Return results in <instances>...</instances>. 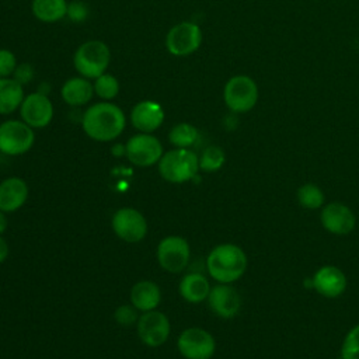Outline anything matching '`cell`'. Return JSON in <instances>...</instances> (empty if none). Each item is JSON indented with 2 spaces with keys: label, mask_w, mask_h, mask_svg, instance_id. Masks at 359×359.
<instances>
[{
  "label": "cell",
  "mask_w": 359,
  "mask_h": 359,
  "mask_svg": "<svg viewBox=\"0 0 359 359\" xmlns=\"http://www.w3.org/2000/svg\"><path fill=\"white\" fill-rule=\"evenodd\" d=\"M28 184L20 177H8L0 182V210L13 213L22 208L28 199Z\"/></svg>",
  "instance_id": "obj_18"
},
{
  "label": "cell",
  "mask_w": 359,
  "mask_h": 359,
  "mask_svg": "<svg viewBox=\"0 0 359 359\" xmlns=\"http://www.w3.org/2000/svg\"><path fill=\"white\" fill-rule=\"evenodd\" d=\"M94 93L104 101L114 100L119 93L118 79L111 73H102L94 80Z\"/></svg>",
  "instance_id": "obj_27"
},
{
  "label": "cell",
  "mask_w": 359,
  "mask_h": 359,
  "mask_svg": "<svg viewBox=\"0 0 359 359\" xmlns=\"http://www.w3.org/2000/svg\"><path fill=\"white\" fill-rule=\"evenodd\" d=\"M177 348L185 359H210L216 351V341L205 328L189 327L178 335Z\"/></svg>",
  "instance_id": "obj_9"
},
{
  "label": "cell",
  "mask_w": 359,
  "mask_h": 359,
  "mask_svg": "<svg viewBox=\"0 0 359 359\" xmlns=\"http://www.w3.org/2000/svg\"><path fill=\"white\" fill-rule=\"evenodd\" d=\"M210 287L212 286L205 275L199 272H189L181 278L178 292L185 302L201 303L208 299Z\"/></svg>",
  "instance_id": "obj_20"
},
{
  "label": "cell",
  "mask_w": 359,
  "mask_h": 359,
  "mask_svg": "<svg viewBox=\"0 0 359 359\" xmlns=\"http://www.w3.org/2000/svg\"><path fill=\"white\" fill-rule=\"evenodd\" d=\"M17 67L15 55L8 49H0V79L13 76Z\"/></svg>",
  "instance_id": "obj_30"
},
{
  "label": "cell",
  "mask_w": 359,
  "mask_h": 359,
  "mask_svg": "<svg viewBox=\"0 0 359 359\" xmlns=\"http://www.w3.org/2000/svg\"><path fill=\"white\" fill-rule=\"evenodd\" d=\"M320 222L328 233L335 236H345L355 229L356 216L348 205L341 202H331L321 208Z\"/></svg>",
  "instance_id": "obj_14"
},
{
  "label": "cell",
  "mask_w": 359,
  "mask_h": 359,
  "mask_svg": "<svg viewBox=\"0 0 359 359\" xmlns=\"http://www.w3.org/2000/svg\"><path fill=\"white\" fill-rule=\"evenodd\" d=\"M126 116L123 111L109 102H95L86 109L81 118V128L84 133L97 142L115 140L125 129Z\"/></svg>",
  "instance_id": "obj_1"
},
{
  "label": "cell",
  "mask_w": 359,
  "mask_h": 359,
  "mask_svg": "<svg viewBox=\"0 0 359 359\" xmlns=\"http://www.w3.org/2000/svg\"><path fill=\"white\" fill-rule=\"evenodd\" d=\"M311 286L323 297L337 299L346 290L348 280L339 268L334 265H324L314 272Z\"/></svg>",
  "instance_id": "obj_16"
},
{
  "label": "cell",
  "mask_w": 359,
  "mask_h": 359,
  "mask_svg": "<svg viewBox=\"0 0 359 359\" xmlns=\"http://www.w3.org/2000/svg\"><path fill=\"white\" fill-rule=\"evenodd\" d=\"M114 233L129 244L142 241L147 234V220L143 213L135 208L125 206L118 209L111 219Z\"/></svg>",
  "instance_id": "obj_10"
},
{
  "label": "cell",
  "mask_w": 359,
  "mask_h": 359,
  "mask_svg": "<svg viewBox=\"0 0 359 359\" xmlns=\"http://www.w3.org/2000/svg\"><path fill=\"white\" fill-rule=\"evenodd\" d=\"M223 98L231 112H248L255 107L258 101V87L255 81L248 76H233L224 86Z\"/></svg>",
  "instance_id": "obj_5"
},
{
  "label": "cell",
  "mask_w": 359,
  "mask_h": 359,
  "mask_svg": "<svg viewBox=\"0 0 359 359\" xmlns=\"http://www.w3.org/2000/svg\"><path fill=\"white\" fill-rule=\"evenodd\" d=\"M7 257H8V244H7V241L0 236V264L4 262Z\"/></svg>",
  "instance_id": "obj_33"
},
{
  "label": "cell",
  "mask_w": 359,
  "mask_h": 359,
  "mask_svg": "<svg viewBox=\"0 0 359 359\" xmlns=\"http://www.w3.org/2000/svg\"><path fill=\"white\" fill-rule=\"evenodd\" d=\"M130 304L140 313L156 310L161 303V289L153 280H139L130 289Z\"/></svg>",
  "instance_id": "obj_19"
},
{
  "label": "cell",
  "mask_w": 359,
  "mask_h": 359,
  "mask_svg": "<svg viewBox=\"0 0 359 359\" xmlns=\"http://www.w3.org/2000/svg\"><path fill=\"white\" fill-rule=\"evenodd\" d=\"M163 154L161 142L151 133L139 132L125 144V157L136 167H151L160 161Z\"/></svg>",
  "instance_id": "obj_8"
},
{
  "label": "cell",
  "mask_w": 359,
  "mask_h": 359,
  "mask_svg": "<svg viewBox=\"0 0 359 359\" xmlns=\"http://www.w3.org/2000/svg\"><path fill=\"white\" fill-rule=\"evenodd\" d=\"M156 255L158 265L164 271L170 273H180L188 266L191 247L181 236H167L157 244Z\"/></svg>",
  "instance_id": "obj_7"
},
{
  "label": "cell",
  "mask_w": 359,
  "mask_h": 359,
  "mask_svg": "<svg viewBox=\"0 0 359 359\" xmlns=\"http://www.w3.org/2000/svg\"><path fill=\"white\" fill-rule=\"evenodd\" d=\"M13 79L17 80L21 86L29 83L34 79V67L28 63H21L17 65L14 73H13Z\"/></svg>",
  "instance_id": "obj_32"
},
{
  "label": "cell",
  "mask_w": 359,
  "mask_h": 359,
  "mask_svg": "<svg viewBox=\"0 0 359 359\" xmlns=\"http://www.w3.org/2000/svg\"><path fill=\"white\" fill-rule=\"evenodd\" d=\"M111 60V52L102 41L91 39L81 43L73 56V65L81 77L95 80L105 73Z\"/></svg>",
  "instance_id": "obj_4"
},
{
  "label": "cell",
  "mask_w": 359,
  "mask_h": 359,
  "mask_svg": "<svg viewBox=\"0 0 359 359\" xmlns=\"http://www.w3.org/2000/svg\"><path fill=\"white\" fill-rule=\"evenodd\" d=\"M35 142V133L24 121L8 119L0 123V151L7 156L27 153Z\"/></svg>",
  "instance_id": "obj_6"
},
{
  "label": "cell",
  "mask_w": 359,
  "mask_h": 359,
  "mask_svg": "<svg viewBox=\"0 0 359 359\" xmlns=\"http://www.w3.org/2000/svg\"><path fill=\"white\" fill-rule=\"evenodd\" d=\"M32 13L42 22H56L67 14L66 0H32Z\"/></svg>",
  "instance_id": "obj_23"
},
{
  "label": "cell",
  "mask_w": 359,
  "mask_h": 359,
  "mask_svg": "<svg viewBox=\"0 0 359 359\" xmlns=\"http://www.w3.org/2000/svg\"><path fill=\"white\" fill-rule=\"evenodd\" d=\"M296 198L299 205L309 210L320 209L324 206V202H325V195L323 189L313 182H306L300 185L297 189Z\"/></svg>",
  "instance_id": "obj_25"
},
{
  "label": "cell",
  "mask_w": 359,
  "mask_h": 359,
  "mask_svg": "<svg viewBox=\"0 0 359 359\" xmlns=\"http://www.w3.org/2000/svg\"><path fill=\"white\" fill-rule=\"evenodd\" d=\"M136 331L139 339L146 346L158 348L167 342L171 332V324L168 317L156 309L151 311L140 313L136 323Z\"/></svg>",
  "instance_id": "obj_11"
},
{
  "label": "cell",
  "mask_w": 359,
  "mask_h": 359,
  "mask_svg": "<svg viewBox=\"0 0 359 359\" xmlns=\"http://www.w3.org/2000/svg\"><path fill=\"white\" fill-rule=\"evenodd\" d=\"M206 300L212 313L224 320L236 317L241 309V296L231 283L212 286Z\"/></svg>",
  "instance_id": "obj_15"
},
{
  "label": "cell",
  "mask_w": 359,
  "mask_h": 359,
  "mask_svg": "<svg viewBox=\"0 0 359 359\" xmlns=\"http://www.w3.org/2000/svg\"><path fill=\"white\" fill-rule=\"evenodd\" d=\"M158 174L171 184H184L194 180L199 171V157L189 149L165 151L157 163Z\"/></svg>",
  "instance_id": "obj_3"
},
{
  "label": "cell",
  "mask_w": 359,
  "mask_h": 359,
  "mask_svg": "<svg viewBox=\"0 0 359 359\" xmlns=\"http://www.w3.org/2000/svg\"><path fill=\"white\" fill-rule=\"evenodd\" d=\"M139 313L140 311L135 306L122 304L114 311V320L123 327H129V325H133L137 323Z\"/></svg>",
  "instance_id": "obj_29"
},
{
  "label": "cell",
  "mask_w": 359,
  "mask_h": 359,
  "mask_svg": "<svg viewBox=\"0 0 359 359\" xmlns=\"http://www.w3.org/2000/svg\"><path fill=\"white\" fill-rule=\"evenodd\" d=\"M60 95L67 105L81 107L91 101L94 95V86L86 77H72L62 86Z\"/></svg>",
  "instance_id": "obj_21"
},
{
  "label": "cell",
  "mask_w": 359,
  "mask_h": 359,
  "mask_svg": "<svg viewBox=\"0 0 359 359\" xmlns=\"http://www.w3.org/2000/svg\"><path fill=\"white\" fill-rule=\"evenodd\" d=\"M70 21L73 22H83L88 15V8L83 1L74 0L67 4V14Z\"/></svg>",
  "instance_id": "obj_31"
},
{
  "label": "cell",
  "mask_w": 359,
  "mask_h": 359,
  "mask_svg": "<svg viewBox=\"0 0 359 359\" xmlns=\"http://www.w3.org/2000/svg\"><path fill=\"white\" fill-rule=\"evenodd\" d=\"M341 359H359V324L346 332L341 345Z\"/></svg>",
  "instance_id": "obj_28"
},
{
  "label": "cell",
  "mask_w": 359,
  "mask_h": 359,
  "mask_svg": "<svg viewBox=\"0 0 359 359\" xmlns=\"http://www.w3.org/2000/svg\"><path fill=\"white\" fill-rule=\"evenodd\" d=\"M202 42V31L198 24L182 21L170 28L165 36L167 50L174 56H188L194 53Z\"/></svg>",
  "instance_id": "obj_12"
},
{
  "label": "cell",
  "mask_w": 359,
  "mask_h": 359,
  "mask_svg": "<svg viewBox=\"0 0 359 359\" xmlns=\"http://www.w3.org/2000/svg\"><path fill=\"white\" fill-rule=\"evenodd\" d=\"M164 121L163 107L151 100L137 102L130 111V123L142 133H153Z\"/></svg>",
  "instance_id": "obj_17"
},
{
  "label": "cell",
  "mask_w": 359,
  "mask_h": 359,
  "mask_svg": "<svg viewBox=\"0 0 359 359\" xmlns=\"http://www.w3.org/2000/svg\"><path fill=\"white\" fill-rule=\"evenodd\" d=\"M21 121L32 129H41L50 123L53 118V105L46 94L32 93L24 97L20 105Z\"/></svg>",
  "instance_id": "obj_13"
},
{
  "label": "cell",
  "mask_w": 359,
  "mask_h": 359,
  "mask_svg": "<svg viewBox=\"0 0 359 359\" xmlns=\"http://www.w3.org/2000/svg\"><path fill=\"white\" fill-rule=\"evenodd\" d=\"M198 129L187 122L177 123L168 132V142L177 149H189L198 140Z\"/></svg>",
  "instance_id": "obj_24"
},
{
  "label": "cell",
  "mask_w": 359,
  "mask_h": 359,
  "mask_svg": "<svg viewBox=\"0 0 359 359\" xmlns=\"http://www.w3.org/2000/svg\"><path fill=\"white\" fill-rule=\"evenodd\" d=\"M114 156H125V144H115L112 147Z\"/></svg>",
  "instance_id": "obj_35"
},
{
  "label": "cell",
  "mask_w": 359,
  "mask_h": 359,
  "mask_svg": "<svg viewBox=\"0 0 359 359\" xmlns=\"http://www.w3.org/2000/svg\"><path fill=\"white\" fill-rule=\"evenodd\" d=\"M248 259L244 250L233 243H223L210 250L206 269L217 283H233L247 271Z\"/></svg>",
  "instance_id": "obj_2"
},
{
  "label": "cell",
  "mask_w": 359,
  "mask_h": 359,
  "mask_svg": "<svg viewBox=\"0 0 359 359\" xmlns=\"http://www.w3.org/2000/svg\"><path fill=\"white\" fill-rule=\"evenodd\" d=\"M226 161V154L219 146H208L199 156V170L205 172L219 171Z\"/></svg>",
  "instance_id": "obj_26"
},
{
  "label": "cell",
  "mask_w": 359,
  "mask_h": 359,
  "mask_svg": "<svg viewBox=\"0 0 359 359\" xmlns=\"http://www.w3.org/2000/svg\"><path fill=\"white\" fill-rule=\"evenodd\" d=\"M22 86L10 77L0 79V115L13 114L24 100Z\"/></svg>",
  "instance_id": "obj_22"
},
{
  "label": "cell",
  "mask_w": 359,
  "mask_h": 359,
  "mask_svg": "<svg viewBox=\"0 0 359 359\" xmlns=\"http://www.w3.org/2000/svg\"><path fill=\"white\" fill-rule=\"evenodd\" d=\"M7 217H6V212H3V210H0V236L6 231V229H7Z\"/></svg>",
  "instance_id": "obj_34"
}]
</instances>
